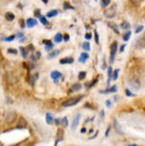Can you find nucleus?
Here are the masks:
<instances>
[{"instance_id": "obj_1", "label": "nucleus", "mask_w": 145, "mask_h": 146, "mask_svg": "<svg viewBox=\"0 0 145 146\" xmlns=\"http://www.w3.org/2000/svg\"><path fill=\"white\" fill-rule=\"evenodd\" d=\"M82 98H83V96H78V98H72V99L66 100L65 102H63L62 106L63 107H71V106H74V105H76L77 103L80 102Z\"/></svg>"}, {"instance_id": "obj_2", "label": "nucleus", "mask_w": 145, "mask_h": 146, "mask_svg": "<svg viewBox=\"0 0 145 146\" xmlns=\"http://www.w3.org/2000/svg\"><path fill=\"white\" fill-rule=\"evenodd\" d=\"M116 50H118V42H116V41H113L112 44H111V47H110V62H111V64L113 62Z\"/></svg>"}, {"instance_id": "obj_3", "label": "nucleus", "mask_w": 145, "mask_h": 146, "mask_svg": "<svg viewBox=\"0 0 145 146\" xmlns=\"http://www.w3.org/2000/svg\"><path fill=\"white\" fill-rule=\"evenodd\" d=\"M105 16L108 18H112L116 16V5H112L111 7H107L105 10Z\"/></svg>"}, {"instance_id": "obj_4", "label": "nucleus", "mask_w": 145, "mask_h": 146, "mask_svg": "<svg viewBox=\"0 0 145 146\" xmlns=\"http://www.w3.org/2000/svg\"><path fill=\"white\" fill-rule=\"evenodd\" d=\"M15 119H16V113L14 111H10L7 114V117H5V122H7V124H12L15 121Z\"/></svg>"}, {"instance_id": "obj_5", "label": "nucleus", "mask_w": 145, "mask_h": 146, "mask_svg": "<svg viewBox=\"0 0 145 146\" xmlns=\"http://www.w3.org/2000/svg\"><path fill=\"white\" fill-rule=\"evenodd\" d=\"M129 86H130L134 90H138L139 88H140V82H139L137 78H132V80H129Z\"/></svg>"}, {"instance_id": "obj_6", "label": "nucleus", "mask_w": 145, "mask_h": 146, "mask_svg": "<svg viewBox=\"0 0 145 146\" xmlns=\"http://www.w3.org/2000/svg\"><path fill=\"white\" fill-rule=\"evenodd\" d=\"M51 77H52V80H54L55 84H57L58 80L62 78V73L58 72V71H53V72L51 73Z\"/></svg>"}, {"instance_id": "obj_7", "label": "nucleus", "mask_w": 145, "mask_h": 146, "mask_svg": "<svg viewBox=\"0 0 145 146\" xmlns=\"http://www.w3.org/2000/svg\"><path fill=\"white\" fill-rule=\"evenodd\" d=\"M80 114H77V115L74 117V120H73V123H72V126H71L72 130H75V129H76L77 125H78V123H80Z\"/></svg>"}, {"instance_id": "obj_8", "label": "nucleus", "mask_w": 145, "mask_h": 146, "mask_svg": "<svg viewBox=\"0 0 145 146\" xmlns=\"http://www.w3.org/2000/svg\"><path fill=\"white\" fill-rule=\"evenodd\" d=\"M27 125H28V123H27V121L25 120V117H19L17 127L18 128H25L27 127Z\"/></svg>"}, {"instance_id": "obj_9", "label": "nucleus", "mask_w": 145, "mask_h": 146, "mask_svg": "<svg viewBox=\"0 0 145 146\" xmlns=\"http://www.w3.org/2000/svg\"><path fill=\"white\" fill-rule=\"evenodd\" d=\"M136 46H137V48H139V49L144 48L145 47V36L139 38L138 41H137V44H136Z\"/></svg>"}, {"instance_id": "obj_10", "label": "nucleus", "mask_w": 145, "mask_h": 146, "mask_svg": "<svg viewBox=\"0 0 145 146\" xmlns=\"http://www.w3.org/2000/svg\"><path fill=\"white\" fill-rule=\"evenodd\" d=\"M37 25V20L35 18H28L27 19V26L29 28H33Z\"/></svg>"}, {"instance_id": "obj_11", "label": "nucleus", "mask_w": 145, "mask_h": 146, "mask_svg": "<svg viewBox=\"0 0 145 146\" xmlns=\"http://www.w3.org/2000/svg\"><path fill=\"white\" fill-rule=\"evenodd\" d=\"M113 127H114V129H116V131L118 132V133H120V135H124V132L121 130L120 126H119V124H118V121L114 119L113 120Z\"/></svg>"}, {"instance_id": "obj_12", "label": "nucleus", "mask_w": 145, "mask_h": 146, "mask_svg": "<svg viewBox=\"0 0 145 146\" xmlns=\"http://www.w3.org/2000/svg\"><path fill=\"white\" fill-rule=\"evenodd\" d=\"M89 58V55H88V53H86V52H84V53H82L80 56V62H86V60Z\"/></svg>"}, {"instance_id": "obj_13", "label": "nucleus", "mask_w": 145, "mask_h": 146, "mask_svg": "<svg viewBox=\"0 0 145 146\" xmlns=\"http://www.w3.org/2000/svg\"><path fill=\"white\" fill-rule=\"evenodd\" d=\"M59 62H61V64H63V65H65V64H72L73 58H72V57H65V58L61 59V60H59Z\"/></svg>"}, {"instance_id": "obj_14", "label": "nucleus", "mask_w": 145, "mask_h": 146, "mask_svg": "<svg viewBox=\"0 0 145 146\" xmlns=\"http://www.w3.org/2000/svg\"><path fill=\"white\" fill-rule=\"evenodd\" d=\"M61 53V50H55V51H52L50 53V54L48 55V59H52V58H54L55 56H57L58 54Z\"/></svg>"}, {"instance_id": "obj_15", "label": "nucleus", "mask_w": 145, "mask_h": 146, "mask_svg": "<svg viewBox=\"0 0 145 146\" xmlns=\"http://www.w3.org/2000/svg\"><path fill=\"white\" fill-rule=\"evenodd\" d=\"M46 121H47L48 124L51 125L52 123H53V121H54V119H53V115H52L51 113L48 112L47 114H46Z\"/></svg>"}, {"instance_id": "obj_16", "label": "nucleus", "mask_w": 145, "mask_h": 146, "mask_svg": "<svg viewBox=\"0 0 145 146\" xmlns=\"http://www.w3.org/2000/svg\"><path fill=\"white\" fill-rule=\"evenodd\" d=\"M63 39H64V37H63V35L61 33H57L54 36V41H55V42H61V41H63Z\"/></svg>"}, {"instance_id": "obj_17", "label": "nucleus", "mask_w": 145, "mask_h": 146, "mask_svg": "<svg viewBox=\"0 0 145 146\" xmlns=\"http://www.w3.org/2000/svg\"><path fill=\"white\" fill-rule=\"evenodd\" d=\"M57 14H58V12L56 11V10H52V11L48 12L47 17H49V18H52V17H55V16H56Z\"/></svg>"}, {"instance_id": "obj_18", "label": "nucleus", "mask_w": 145, "mask_h": 146, "mask_svg": "<svg viewBox=\"0 0 145 146\" xmlns=\"http://www.w3.org/2000/svg\"><path fill=\"white\" fill-rule=\"evenodd\" d=\"M15 16L13 13H10V12H7V14H5V19L7 20H9V21H12V20H14Z\"/></svg>"}, {"instance_id": "obj_19", "label": "nucleus", "mask_w": 145, "mask_h": 146, "mask_svg": "<svg viewBox=\"0 0 145 146\" xmlns=\"http://www.w3.org/2000/svg\"><path fill=\"white\" fill-rule=\"evenodd\" d=\"M116 86H113L112 88H110V89H107L105 91H100V93H110V92H116Z\"/></svg>"}, {"instance_id": "obj_20", "label": "nucleus", "mask_w": 145, "mask_h": 146, "mask_svg": "<svg viewBox=\"0 0 145 146\" xmlns=\"http://www.w3.org/2000/svg\"><path fill=\"white\" fill-rule=\"evenodd\" d=\"M130 36H131V32H130V31H127L126 33L124 34V36H123L124 41H128V39L130 38Z\"/></svg>"}, {"instance_id": "obj_21", "label": "nucleus", "mask_w": 145, "mask_h": 146, "mask_svg": "<svg viewBox=\"0 0 145 146\" xmlns=\"http://www.w3.org/2000/svg\"><path fill=\"white\" fill-rule=\"evenodd\" d=\"M108 26L110 27V28H111V29H112L113 31H114V32H116V34H119V30H118V28H116V23H112V22H109V23H108Z\"/></svg>"}, {"instance_id": "obj_22", "label": "nucleus", "mask_w": 145, "mask_h": 146, "mask_svg": "<svg viewBox=\"0 0 145 146\" xmlns=\"http://www.w3.org/2000/svg\"><path fill=\"white\" fill-rule=\"evenodd\" d=\"M80 89H82V86H80V84H75L72 86L71 91H78V90H80Z\"/></svg>"}, {"instance_id": "obj_23", "label": "nucleus", "mask_w": 145, "mask_h": 146, "mask_svg": "<svg viewBox=\"0 0 145 146\" xmlns=\"http://www.w3.org/2000/svg\"><path fill=\"white\" fill-rule=\"evenodd\" d=\"M20 51H21V53H22V56L25 57V58H27V56H28V49L27 48H20Z\"/></svg>"}, {"instance_id": "obj_24", "label": "nucleus", "mask_w": 145, "mask_h": 146, "mask_svg": "<svg viewBox=\"0 0 145 146\" xmlns=\"http://www.w3.org/2000/svg\"><path fill=\"white\" fill-rule=\"evenodd\" d=\"M112 75H113V73H112V69H111V67L108 69V84L110 83V80H111V78H112Z\"/></svg>"}, {"instance_id": "obj_25", "label": "nucleus", "mask_w": 145, "mask_h": 146, "mask_svg": "<svg viewBox=\"0 0 145 146\" xmlns=\"http://www.w3.org/2000/svg\"><path fill=\"white\" fill-rule=\"evenodd\" d=\"M109 3H110V0H102V1H101V5L103 7H108Z\"/></svg>"}, {"instance_id": "obj_26", "label": "nucleus", "mask_w": 145, "mask_h": 146, "mask_svg": "<svg viewBox=\"0 0 145 146\" xmlns=\"http://www.w3.org/2000/svg\"><path fill=\"white\" fill-rule=\"evenodd\" d=\"M83 48H84V50H86V51H89V50H90V44H89V42H88V41L84 42V44H83Z\"/></svg>"}, {"instance_id": "obj_27", "label": "nucleus", "mask_w": 145, "mask_h": 146, "mask_svg": "<svg viewBox=\"0 0 145 146\" xmlns=\"http://www.w3.org/2000/svg\"><path fill=\"white\" fill-rule=\"evenodd\" d=\"M40 22H41L43 25H45V26L49 25V22H48L47 18H46V17H43V16H40Z\"/></svg>"}, {"instance_id": "obj_28", "label": "nucleus", "mask_w": 145, "mask_h": 146, "mask_svg": "<svg viewBox=\"0 0 145 146\" xmlns=\"http://www.w3.org/2000/svg\"><path fill=\"white\" fill-rule=\"evenodd\" d=\"M119 72H120V70H119V69L114 70V72H113V75H112V80H116V78H118V74H119Z\"/></svg>"}, {"instance_id": "obj_29", "label": "nucleus", "mask_w": 145, "mask_h": 146, "mask_svg": "<svg viewBox=\"0 0 145 146\" xmlns=\"http://www.w3.org/2000/svg\"><path fill=\"white\" fill-rule=\"evenodd\" d=\"M129 26H130V25H129V22H123V23H122V25H121V28H123V29H128V28H129Z\"/></svg>"}, {"instance_id": "obj_30", "label": "nucleus", "mask_w": 145, "mask_h": 146, "mask_svg": "<svg viewBox=\"0 0 145 146\" xmlns=\"http://www.w3.org/2000/svg\"><path fill=\"white\" fill-rule=\"evenodd\" d=\"M130 1H131V3L134 4V5H139L143 0H130Z\"/></svg>"}, {"instance_id": "obj_31", "label": "nucleus", "mask_w": 145, "mask_h": 146, "mask_svg": "<svg viewBox=\"0 0 145 146\" xmlns=\"http://www.w3.org/2000/svg\"><path fill=\"white\" fill-rule=\"evenodd\" d=\"M85 77H86V72H80V74H78V78L82 80H84Z\"/></svg>"}, {"instance_id": "obj_32", "label": "nucleus", "mask_w": 145, "mask_h": 146, "mask_svg": "<svg viewBox=\"0 0 145 146\" xmlns=\"http://www.w3.org/2000/svg\"><path fill=\"white\" fill-rule=\"evenodd\" d=\"M64 7H65V9H67V10H68V9H70V10H73V9H74V7H73L72 5H70L68 2H65V3H64Z\"/></svg>"}, {"instance_id": "obj_33", "label": "nucleus", "mask_w": 145, "mask_h": 146, "mask_svg": "<svg viewBox=\"0 0 145 146\" xmlns=\"http://www.w3.org/2000/svg\"><path fill=\"white\" fill-rule=\"evenodd\" d=\"M15 36L13 35V36H10V37H4V38H2L3 40H5V41H12V40H14Z\"/></svg>"}, {"instance_id": "obj_34", "label": "nucleus", "mask_w": 145, "mask_h": 146, "mask_svg": "<svg viewBox=\"0 0 145 146\" xmlns=\"http://www.w3.org/2000/svg\"><path fill=\"white\" fill-rule=\"evenodd\" d=\"M142 30H143V26H139L136 28V33H140Z\"/></svg>"}, {"instance_id": "obj_35", "label": "nucleus", "mask_w": 145, "mask_h": 146, "mask_svg": "<svg viewBox=\"0 0 145 146\" xmlns=\"http://www.w3.org/2000/svg\"><path fill=\"white\" fill-rule=\"evenodd\" d=\"M53 49V44H46V50L47 51H51Z\"/></svg>"}, {"instance_id": "obj_36", "label": "nucleus", "mask_w": 145, "mask_h": 146, "mask_svg": "<svg viewBox=\"0 0 145 146\" xmlns=\"http://www.w3.org/2000/svg\"><path fill=\"white\" fill-rule=\"evenodd\" d=\"M62 122H63V124H64V126H65V127H67V126H68V120H67V117H64Z\"/></svg>"}, {"instance_id": "obj_37", "label": "nucleus", "mask_w": 145, "mask_h": 146, "mask_svg": "<svg viewBox=\"0 0 145 146\" xmlns=\"http://www.w3.org/2000/svg\"><path fill=\"white\" fill-rule=\"evenodd\" d=\"M94 36H95V42L98 44L100 41H98V32H96V31H94Z\"/></svg>"}, {"instance_id": "obj_38", "label": "nucleus", "mask_w": 145, "mask_h": 146, "mask_svg": "<svg viewBox=\"0 0 145 146\" xmlns=\"http://www.w3.org/2000/svg\"><path fill=\"white\" fill-rule=\"evenodd\" d=\"M9 53H12V54H17V51L15 49H9Z\"/></svg>"}, {"instance_id": "obj_39", "label": "nucleus", "mask_w": 145, "mask_h": 146, "mask_svg": "<svg viewBox=\"0 0 145 146\" xmlns=\"http://www.w3.org/2000/svg\"><path fill=\"white\" fill-rule=\"evenodd\" d=\"M63 133H64V131H63L62 129H59V130H58V135L61 137V139H63Z\"/></svg>"}, {"instance_id": "obj_40", "label": "nucleus", "mask_w": 145, "mask_h": 146, "mask_svg": "<svg viewBox=\"0 0 145 146\" xmlns=\"http://www.w3.org/2000/svg\"><path fill=\"white\" fill-rule=\"evenodd\" d=\"M35 15H36V17H39L40 18V11L39 10H36V11H35Z\"/></svg>"}, {"instance_id": "obj_41", "label": "nucleus", "mask_w": 145, "mask_h": 146, "mask_svg": "<svg viewBox=\"0 0 145 146\" xmlns=\"http://www.w3.org/2000/svg\"><path fill=\"white\" fill-rule=\"evenodd\" d=\"M126 95H127V96H134V94H132L129 90H126Z\"/></svg>"}, {"instance_id": "obj_42", "label": "nucleus", "mask_w": 145, "mask_h": 146, "mask_svg": "<svg viewBox=\"0 0 145 146\" xmlns=\"http://www.w3.org/2000/svg\"><path fill=\"white\" fill-rule=\"evenodd\" d=\"M69 35H65V36H64V41H68V40H69Z\"/></svg>"}, {"instance_id": "obj_43", "label": "nucleus", "mask_w": 145, "mask_h": 146, "mask_svg": "<svg viewBox=\"0 0 145 146\" xmlns=\"http://www.w3.org/2000/svg\"><path fill=\"white\" fill-rule=\"evenodd\" d=\"M17 37H18V38L19 37H23V33H22V32H19V33L17 34Z\"/></svg>"}, {"instance_id": "obj_44", "label": "nucleus", "mask_w": 145, "mask_h": 146, "mask_svg": "<svg viewBox=\"0 0 145 146\" xmlns=\"http://www.w3.org/2000/svg\"><path fill=\"white\" fill-rule=\"evenodd\" d=\"M20 23H21V25H20V26H21L22 28H25V21H23V20H22V19H21V20H20Z\"/></svg>"}, {"instance_id": "obj_45", "label": "nucleus", "mask_w": 145, "mask_h": 146, "mask_svg": "<svg viewBox=\"0 0 145 146\" xmlns=\"http://www.w3.org/2000/svg\"><path fill=\"white\" fill-rule=\"evenodd\" d=\"M85 37H86L87 39H90V38H91V35H90V34H86V35H85Z\"/></svg>"}, {"instance_id": "obj_46", "label": "nucleus", "mask_w": 145, "mask_h": 146, "mask_svg": "<svg viewBox=\"0 0 145 146\" xmlns=\"http://www.w3.org/2000/svg\"><path fill=\"white\" fill-rule=\"evenodd\" d=\"M106 105H107V107H110V106H111V103H110V101H107Z\"/></svg>"}, {"instance_id": "obj_47", "label": "nucleus", "mask_w": 145, "mask_h": 146, "mask_svg": "<svg viewBox=\"0 0 145 146\" xmlns=\"http://www.w3.org/2000/svg\"><path fill=\"white\" fill-rule=\"evenodd\" d=\"M124 49H125V44H123V46L121 47V50H120V51H121V52H123V51H124Z\"/></svg>"}, {"instance_id": "obj_48", "label": "nucleus", "mask_w": 145, "mask_h": 146, "mask_svg": "<svg viewBox=\"0 0 145 146\" xmlns=\"http://www.w3.org/2000/svg\"><path fill=\"white\" fill-rule=\"evenodd\" d=\"M55 122H56V124H59V123H61V122H62V121H61V120H56V121H55Z\"/></svg>"}, {"instance_id": "obj_49", "label": "nucleus", "mask_w": 145, "mask_h": 146, "mask_svg": "<svg viewBox=\"0 0 145 146\" xmlns=\"http://www.w3.org/2000/svg\"><path fill=\"white\" fill-rule=\"evenodd\" d=\"M41 1H43L44 3H48V1H49V0H41Z\"/></svg>"}]
</instances>
